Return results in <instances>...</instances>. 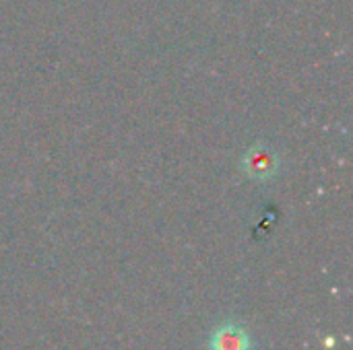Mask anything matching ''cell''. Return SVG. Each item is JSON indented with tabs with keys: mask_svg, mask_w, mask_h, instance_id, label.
Here are the masks:
<instances>
[{
	"mask_svg": "<svg viewBox=\"0 0 353 350\" xmlns=\"http://www.w3.org/2000/svg\"><path fill=\"white\" fill-rule=\"evenodd\" d=\"M244 171L252 177V179H269L271 175H275L279 161L273 149L265 146V144H254L252 149L246 151L244 155Z\"/></svg>",
	"mask_w": 353,
	"mask_h": 350,
	"instance_id": "6da1fadb",
	"label": "cell"
},
{
	"mask_svg": "<svg viewBox=\"0 0 353 350\" xmlns=\"http://www.w3.org/2000/svg\"><path fill=\"white\" fill-rule=\"evenodd\" d=\"M250 342L244 330H240L238 326H221L213 338H211V350H248Z\"/></svg>",
	"mask_w": 353,
	"mask_h": 350,
	"instance_id": "7a4b0ae2",
	"label": "cell"
}]
</instances>
